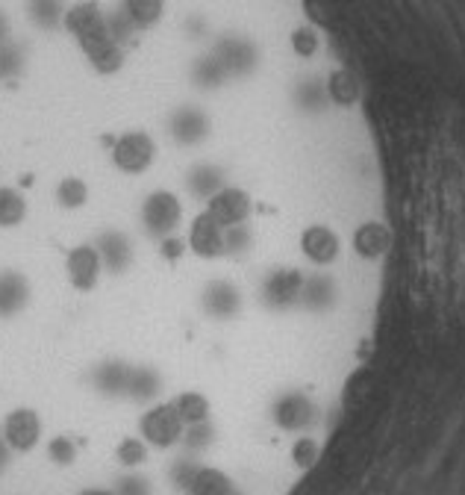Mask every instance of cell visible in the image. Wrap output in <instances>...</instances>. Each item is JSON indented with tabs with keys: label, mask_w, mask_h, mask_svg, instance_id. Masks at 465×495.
<instances>
[{
	"label": "cell",
	"mask_w": 465,
	"mask_h": 495,
	"mask_svg": "<svg viewBox=\"0 0 465 495\" xmlns=\"http://www.w3.org/2000/svg\"><path fill=\"white\" fill-rule=\"evenodd\" d=\"M180 221H183V204L174 192L168 189H156L145 198L142 204V227L147 236H154L156 242L165 236H174Z\"/></svg>",
	"instance_id": "6da1fadb"
},
{
	"label": "cell",
	"mask_w": 465,
	"mask_h": 495,
	"mask_svg": "<svg viewBox=\"0 0 465 495\" xmlns=\"http://www.w3.org/2000/svg\"><path fill=\"white\" fill-rule=\"evenodd\" d=\"M186 425L180 422L177 410L168 404H156L139 419V437L154 448H171L177 442H183Z\"/></svg>",
	"instance_id": "7a4b0ae2"
},
{
	"label": "cell",
	"mask_w": 465,
	"mask_h": 495,
	"mask_svg": "<svg viewBox=\"0 0 465 495\" xmlns=\"http://www.w3.org/2000/svg\"><path fill=\"white\" fill-rule=\"evenodd\" d=\"M156 160V142L142 130H130L115 139L112 145V163L124 174H142Z\"/></svg>",
	"instance_id": "3957f363"
},
{
	"label": "cell",
	"mask_w": 465,
	"mask_h": 495,
	"mask_svg": "<svg viewBox=\"0 0 465 495\" xmlns=\"http://www.w3.org/2000/svg\"><path fill=\"white\" fill-rule=\"evenodd\" d=\"M0 434H4L9 448L18 451V455H27V451H33L39 446V439H41V419H39L36 410L18 407L4 419Z\"/></svg>",
	"instance_id": "277c9868"
},
{
	"label": "cell",
	"mask_w": 465,
	"mask_h": 495,
	"mask_svg": "<svg viewBox=\"0 0 465 495\" xmlns=\"http://www.w3.org/2000/svg\"><path fill=\"white\" fill-rule=\"evenodd\" d=\"M77 45L83 48V54L92 62V68L98 74H115L121 71L124 66V50L118 41H112L110 30H107V21H103V27H98L94 33L77 39Z\"/></svg>",
	"instance_id": "5b68a950"
},
{
	"label": "cell",
	"mask_w": 465,
	"mask_h": 495,
	"mask_svg": "<svg viewBox=\"0 0 465 495\" xmlns=\"http://www.w3.org/2000/svg\"><path fill=\"white\" fill-rule=\"evenodd\" d=\"M206 213L227 230V227H236V225H248V218L253 213V201L245 189L224 186L221 192H215L206 201Z\"/></svg>",
	"instance_id": "8992f818"
},
{
	"label": "cell",
	"mask_w": 465,
	"mask_h": 495,
	"mask_svg": "<svg viewBox=\"0 0 465 495\" xmlns=\"http://www.w3.org/2000/svg\"><path fill=\"white\" fill-rule=\"evenodd\" d=\"M101 254L94 245H77L68 251L66 257V275H68V283L77 292H92L94 287H98L101 280Z\"/></svg>",
	"instance_id": "52a82bcc"
},
{
	"label": "cell",
	"mask_w": 465,
	"mask_h": 495,
	"mask_svg": "<svg viewBox=\"0 0 465 495\" xmlns=\"http://www.w3.org/2000/svg\"><path fill=\"white\" fill-rule=\"evenodd\" d=\"M189 251H195V257L200 260L224 257V227L206 209L195 216V221L189 225Z\"/></svg>",
	"instance_id": "ba28073f"
},
{
	"label": "cell",
	"mask_w": 465,
	"mask_h": 495,
	"mask_svg": "<svg viewBox=\"0 0 465 495\" xmlns=\"http://www.w3.org/2000/svg\"><path fill=\"white\" fill-rule=\"evenodd\" d=\"M94 248H98V254H101L103 271H110V275H124V271H130L136 251H133V239L121 234V230H103V234L94 239Z\"/></svg>",
	"instance_id": "9c48e42d"
},
{
	"label": "cell",
	"mask_w": 465,
	"mask_h": 495,
	"mask_svg": "<svg viewBox=\"0 0 465 495\" xmlns=\"http://www.w3.org/2000/svg\"><path fill=\"white\" fill-rule=\"evenodd\" d=\"M213 57L218 59V66L227 71V77H245V74H250L253 66H257V50L241 36L218 39Z\"/></svg>",
	"instance_id": "30bf717a"
},
{
	"label": "cell",
	"mask_w": 465,
	"mask_h": 495,
	"mask_svg": "<svg viewBox=\"0 0 465 495\" xmlns=\"http://www.w3.org/2000/svg\"><path fill=\"white\" fill-rule=\"evenodd\" d=\"M200 304H204V313L209 319L230 322L241 313V292L236 289V283H230V280H213L204 289Z\"/></svg>",
	"instance_id": "8fae6325"
},
{
	"label": "cell",
	"mask_w": 465,
	"mask_h": 495,
	"mask_svg": "<svg viewBox=\"0 0 465 495\" xmlns=\"http://www.w3.org/2000/svg\"><path fill=\"white\" fill-rule=\"evenodd\" d=\"M30 304V280L15 269L0 271V319H15Z\"/></svg>",
	"instance_id": "7c38bea8"
},
{
	"label": "cell",
	"mask_w": 465,
	"mask_h": 495,
	"mask_svg": "<svg viewBox=\"0 0 465 495\" xmlns=\"http://www.w3.org/2000/svg\"><path fill=\"white\" fill-rule=\"evenodd\" d=\"M209 133V119L204 110L197 107H180L171 115V136L180 145H197L204 142Z\"/></svg>",
	"instance_id": "4fadbf2b"
},
{
	"label": "cell",
	"mask_w": 465,
	"mask_h": 495,
	"mask_svg": "<svg viewBox=\"0 0 465 495\" xmlns=\"http://www.w3.org/2000/svg\"><path fill=\"white\" fill-rule=\"evenodd\" d=\"M130 363L124 360H103L101 366L92 368V386L94 393L107 395V398H118L127 393V381H130Z\"/></svg>",
	"instance_id": "5bb4252c"
},
{
	"label": "cell",
	"mask_w": 465,
	"mask_h": 495,
	"mask_svg": "<svg viewBox=\"0 0 465 495\" xmlns=\"http://www.w3.org/2000/svg\"><path fill=\"white\" fill-rule=\"evenodd\" d=\"M103 21H107V13L101 9V4H94V0H80V4L66 9L62 27H66L74 39H83V36L94 33L98 27H103Z\"/></svg>",
	"instance_id": "9a60e30c"
},
{
	"label": "cell",
	"mask_w": 465,
	"mask_h": 495,
	"mask_svg": "<svg viewBox=\"0 0 465 495\" xmlns=\"http://www.w3.org/2000/svg\"><path fill=\"white\" fill-rule=\"evenodd\" d=\"M162 389V375L154 366H133L130 381H127V398L133 402H154Z\"/></svg>",
	"instance_id": "2e32d148"
},
{
	"label": "cell",
	"mask_w": 465,
	"mask_h": 495,
	"mask_svg": "<svg viewBox=\"0 0 465 495\" xmlns=\"http://www.w3.org/2000/svg\"><path fill=\"white\" fill-rule=\"evenodd\" d=\"M189 495H236L232 490V481L218 469H209V466H197L192 481L186 487Z\"/></svg>",
	"instance_id": "e0dca14e"
},
{
	"label": "cell",
	"mask_w": 465,
	"mask_h": 495,
	"mask_svg": "<svg viewBox=\"0 0 465 495\" xmlns=\"http://www.w3.org/2000/svg\"><path fill=\"white\" fill-rule=\"evenodd\" d=\"M224 189V168L218 165H195L192 172H189V192L200 201H209L215 192Z\"/></svg>",
	"instance_id": "ac0fdd59"
},
{
	"label": "cell",
	"mask_w": 465,
	"mask_h": 495,
	"mask_svg": "<svg viewBox=\"0 0 465 495\" xmlns=\"http://www.w3.org/2000/svg\"><path fill=\"white\" fill-rule=\"evenodd\" d=\"M121 13L136 30H151L154 24H160L165 0H121Z\"/></svg>",
	"instance_id": "d6986e66"
},
{
	"label": "cell",
	"mask_w": 465,
	"mask_h": 495,
	"mask_svg": "<svg viewBox=\"0 0 465 495\" xmlns=\"http://www.w3.org/2000/svg\"><path fill=\"white\" fill-rule=\"evenodd\" d=\"M171 407L177 410L180 422L186 428L209 422V402H206V395H200V393H180L171 402Z\"/></svg>",
	"instance_id": "ffe728a7"
},
{
	"label": "cell",
	"mask_w": 465,
	"mask_h": 495,
	"mask_svg": "<svg viewBox=\"0 0 465 495\" xmlns=\"http://www.w3.org/2000/svg\"><path fill=\"white\" fill-rule=\"evenodd\" d=\"M27 218L24 195L13 186H0V230H13Z\"/></svg>",
	"instance_id": "44dd1931"
},
{
	"label": "cell",
	"mask_w": 465,
	"mask_h": 495,
	"mask_svg": "<svg viewBox=\"0 0 465 495\" xmlns=\"http://www.w3.org/2000/svg\"><path fill=\"white\" fill-rule=\"evenodd\" d=\"M27 15L41 30H54L66 18V4L62 0H27Z\"/></svg>",
	"instance_id": "7402d4cb"
},
{
	"label": "cell",
	"mask_w": 465,
	"mask_h": 495,
	"mask_svg": "<svg viewBox=\"0 0 465 495\" xmlns=\"http://www.w3.org/2000/svg\"><path fill=\"white\" fill-rule=\"evenodd\" d=\"M89 201V186L80 177H62L57 183V204L62 209H80Z\"/></svg>",
	"instance_id": "603a6c76"
},
{
	"label": "cell",
	"mask_w": 465,
	"mask_h": 495,
	"mask_svg": "<svg viewBox=\"0 0 465 495\" xmlns=\"http://www.w3.org/2000/svg\"><path fill=\"white\" fill-rule=\"evenodd\" d=\"M327 92H330V101L339 103V107H354L359 98L356 80L347 71H333L330 80H327Z\"/></svg>",
	"instance_id": "cb8c5ba5"
},
{
	"label": "cell",
	"mask_w": 465,
	"mask_h": 495,
	"mask_svg": "<svg viewBox=\"0 0 465 495\" xmlns=\"http://www.w3.org/2000/svg\"><path fill=\"white\" fill-rule=\"evenodd\" d=\"M192 80L197 83L200 89H215L221 86V83L227 80V71L218 66V59L209 54V57H200L195 62V68H192Z\"/></svg>",
	"instance_id": "d4e9b609"
},
{
	"label": "cell",
	"mask_w": 465,
	"mask_h": 495,
	"mask_svg": "<svg viewBox=\"0 0 465 495\" xmlns=\"http://www.w3.org/2000/svg\"><path fill=\"white\" fill-rule=\"evenodd\" d=\"M21 71H24V50H21V45H15L13 39H9V41L0 45V83L15 80Z\"/></svg>",
	"instance_id": "484cf974"
},
{
	"label": "cell",
	"mask_w": 465,
	"mask_h": 495,
	"mask_svg": "<svg viewBox=\"0 0 465 495\" xmlns=\"http://www.w3.org/2000/svg\"><path fill=\"white\" fill-rule=\"evenodd\" d=\"M115 457H118L121 466L133 469V466H142L147 460V442L142 437H124L115 448Z\"/></svg>",
	"instance_id": "4316f807"
},
{
	"label": "cell",
	"mask_w": 465,
	"mask_h": 495,
	"mask_svg": "<svg viewBox=\"0 0 465 495\" xmlns=\"http://www.w3.org/2000/svg\"><path fill=\"white\" fill-rule=\"evenodd\" d=\"M253 248L250 225H236L224 230V257H241Z\"/></svg>",
	"instance_id": "83f0119b"
},
{
	"label": "cell",
	"mask_w": 465,
	"mask_h": 495,
	"mask_svg": "<svg viewBox=\"0 0 465 495\" xmlns=\"http://www.w3.org/2000/svg\"><path fill=\"white\" fill-rule=\"evenodd\" d=\"M48 457L57 463V466H71L77 460V442L71 437H54L48 446Z\"/></svg>",
	"instance_id": "f1b7e54d"
},
{
	"label": "cell",
	"mask_w": 465,
	"mask_h": 495,
	"mask_svg": "<svg viewBox=\"0 0 465 495\" xmlns=\"http://www.w3.org/2000/svg\"><path fill=\"white\" fill-rule=\"evenodd\" d=\"M292 50L298 57H312L315 50H319V33L315 30H310V27H301V30H294L292 33Z\"/></svg>",
	"instance_id": "f546056e"
},
{
	"label": "cell",
	"mask_w": 465,
	"mask_h": 495,
	"mask_svg": "<svg viewBox=\"0 0 465 495\" xmlns=\"http://www.w3.org/2000/svg\"><path fill=\"white\" fill-rule=\"evenodd\" d=\"M107 30H110V36H112V41H118V45H124V41H130L133 39V33H136V27L127 21V15L121 13H110L107 15Z\"/></svg>",
	"instance_id": "4dcf8cb0"
},
{
	"label": "cell",
	"mask_w": 465,
	"mask_h": 495,
	"mask_svg": "<svg viewBox=\"0 0 465 495\" xmlns=\"http://www.w3.org/2000/svg\"><path fill=\"white\" fill-rule=\"evenodd\" d=\"M213 437H215V428L209 422H200V425H189V430L183 434V442L189 448L200 451V448H206L209 442H213Z\"/></svg>",
	"instance_id": "1f68e13d"
},
{
	"label": "cell",
	"mask_w": 465,
	"mask_h": 495,
	"mask_svg": "<svg viewBox=\"0 0 465 495\" xmlns=\"http://www.w3.org/2000/svg\"><path fill=\"white\" fill-rule=\"evenodd\" d=\"M115 492L118 495H154L151 483H147L145 478H139V475H124L118 481V490Z\"/></svg>",
	"instance_id": "d6a6232c"
},
{
	"label": "cell",
	"mask_w": 465,
	"mask_h": 495,
	"mask_svg": "<svg viewBox=\"0 0 465 495\" xmlns=\"http://www.w3.org/2000/svg\"><path fill=\"white\" fill-rule=\"evenodd\" d=\"M195 469H197L195 460H177L174 466H171V481H174V487L186 492L189 481H192V475H195Z\"/></svg>",
	"instance_id": "836d02e7"
},
{
	"label": "cell",
	"mask_w": 465,
	"mask_h": 495,
	"mask_svg": "<svg viewBox=\"0 0 465 495\" xmlns=\"http://www.w3.org/2000/svg\"><path fill=\"white\" fill-rule=\"evenodd\" d=\"M160 254L165 260H180L186 254V242L177 239V236H165V239H160Z\"/></svg>",
	"instance_id": "e575fe53"
},
{
	"label": "cell",
	"mask_w": 465,
	"mask_h": 495,
	"mask_svg": "<svg viewBox=\"0 0 465 495\" xmlns=\"http://www.w3.org/2000/svg\"><path fill=\"white\" fill-rule=\"evenodd\" d=\"M9 455H13V448L6 446V439H4V434H0V472L6 469V463H9Z\"/></svg>",
	"instance_id": "d590c367"
},
{
	"label": "cell",
	"mask_w": 465,
	"mask_h": 495,
	"mask_svg": "<svg viewBox=\"0 0 465 495\" xmlns=\"http://www.w3.org/2000/svg\"><path fill=\"white\" fill-rule=\"evenodd\" d=\"M4 41H9V18L0 13V45H4Z\"/></svg>",
	"instance_id": "8d00e7d4"
},
{
	"label": "cell",
	"mask_w": 465,
	"mask_h": 495,
	"mask_svg": "<svg viewBox=\"0 0 465 495\" xmlns=\"http://www.w3.org/2000/svg\"><path fill=\"white\" fill-rule=\"evenodd\" d=\"M80 495H118V492H112V490H83Z\"/></svg>",
	"instance_id": "74e56055"
}]
</instances>
